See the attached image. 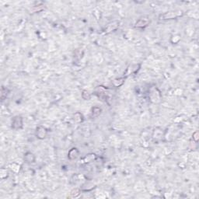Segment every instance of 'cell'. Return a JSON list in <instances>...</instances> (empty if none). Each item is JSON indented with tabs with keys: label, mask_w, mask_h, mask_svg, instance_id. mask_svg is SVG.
Listing matches in <instances>:
<instances>
[{
	"label": "cell",
	"mask_w": 199,
	"mask_h": 199,
	"mask_svg": "<svg viewBox=\"0 0 199 199\" xmlns=\"http://www.w3.org/2000/svg\"><path fill=\"white\" fill-rule=\"evenodd\" d=\"M184 13L181 10H175V11H169L159 16V19L160 20H172V19H177V18L182 17Z\"/></svg>",
	"instance_id": "1"
},
{
	"label": "cell",
	"mask_w": 199,
	"mask_h": 199,
	"mask_svg": "<svg viewBox=\"0 0 199 199\" xmlns=\"http://www.w3.org/2000/svg\"><path fill=\"white\" fill-rule=\"evenodd\" d=\"M23 127V118L21 116H16L12 120V128L15 130L20 129Z\"/></svg>",
	"instance_id": "2"
},
{
	"label": "cell",
	"mask_w": 199,
	"mask_h": 199,
	"mask_svg": "<svg viewBox=\"0 0 199 199\" xmlns=\"http://www.w3.org/2000/svg\"><path fill=\"white\" fill-rule=\"evenodd\" d=\"M47 134H48V131L45 128L42 127V126H39L36 129V136L38 137L39 139H44L46 138Z\"/></svg>",
	"instance_id": "3"
},
{
	"label": "cell",
	"mask_w": 199,
	"mask_h": 199,
	"mask_svg": "<svg viewBox=\"0 0 199 199\" xmlns=\"http://www.w3.org/2000/svg\"><path fill=\"white\" fill-rule=\"evenodd\" d=\"M149 23V20L146 17L140 18L136 23V27L137 28H144L147 26Z\"/></svg>",
	"instance_id": "4"
},
{
	"label": "cell",
	"mask_w": 199,
	"mask_h": 199,
	"mask_svg": "<svg viewBox=\"0 0 199 199\" xmlns=\"http://www.w3.org/2000/svg\"><path fill=\"white\" fill-rule=\"evenodd\" d=\"M140 68V64H132L128 67L127 70L125 72V75H128L130 74H134L136 72H138V70Z\"/></svg>",
	"instance_id": "5"
},
{
	"label": "cell",
	"mask_w": 199,
	"mask_h": 199,
	"mask_svg": "<svg viewBox=\"0 0 199 199\" xmlns=\"http://www.w3.org/2000/svg\"><path fill=\"white\" fill-rule=\"evenodd\" d=\"M79 156V151L76 148H72L68 153V158L69 159H75Z\"/></svg>",
	"instance_id": "6"
},
{
	"label": "cell",
	"mask_w": 199,
	"mask_h": 199,
	"mask_svg": "<svg viewBox=\"0 0 199 199\" xmlns=\"http://www.w3.org/2000/svg\"><path fill=\"white\" fill-rule=\"evenodd\" d=\"M118 26H119L118 22V21H114V22L109 23V24L107 25V26L106 27V29H105V32H106V33H110V32H112L114 31V30H115L118 29Z\"/></svg>",
	"instance_id": "7"
},
{
	"label": "cell",
	"mask_w": 199,
	"mask_h": 199,
	"mask_svg": "<svg viewBox=\"0 0 199 199\" xmlns=\"http://www.w3.org/2000/svg\"><path fill=\"white\" fill-rule=\"evenodd\" d=\"M24 159L26 163H34L35 162V156L34 155L31 153H26L24 156Z\"/></svg>",
	"instance_id": "8"
},
{
	"label": "cell",
	"mask_w": 199,
	"mask_h": 199,
	"mask_svg": "<svg viewBox=\"0 0 199 199\" xmlns=\"http://www.w3.org/2000/svg\"><path fill=\"white\" fill-rule=\"evenodd\" d=\"M101 111H102V109L99 107H93L92 112H91V117L92 118H97L101 114Z\"/></svg>",
	"instance_id": "9"
},
{
	"label": "cell",
	"mask_w": 199,
	"mask_h": 199,
	"mask_svg": "<svg viewBox=\"0 0 199 199\" xmlns=\"http://www.w3.org/2000/svg\"><path fill=\"white\" fill-rule=\"evenodd\" d=\"M124 81H125V78H118V79H115L113 80V85L116 87H119L122 86L124 84Z\"/></svg>",
	"instance_id": "10"
},
{
	"label": "cell",
	"mask_w": 199,
	"mask_h": 199,
	"mask_svg": "<svg viewBox=\"0 0 199 199\" xmlns=\"http://www.w3.org/2000/svg\"><path fill=\"white\" fill-rule=\"evenodd\" d=\"M8 92L9 91L6 88L2 87V89H1V100H2V101H3L6 98V97L8 95Z\"/></svg>",
	"instance_id": "11"
},
{
	"label": "cell",
	"mask_w": 199,
	"mask_h": 199,
	"mask_svg": "<svg viewBox=\"0 0 199 199\" xmlns=\"http://www.w3.org/2000/svg\"><path fill=\"white\" fill-rule=\"evenodd\" d=\"M80 195V190H79V189H75V190H73L69 194V198H77V197H79Z\"/></svg>",
	"instance_id": "12"
},
{
	"label": "cell",
	"mask_w": 199,
	"mask_h": 199,
	"mask_svg": "<svg viewBox=\"0 0 199 199\" xmlns=\"http://www.w3.org/2000/svg\"><path fill=\"white\" fill-rule=\"evenodd\" d=\"M82 97L85 100H89L91 98V95L89 92H87V90H83V93H82Z\"/></svg>",
	"instance_id": "13"
},
{
	"label": "cell",
	"mask_w": 199,
	"mask_h": 199,
	"mask_svg": "<svg viewBox=\"0 0 199 199\" xmlns=\"http://www.w3.org/2000/svg\"><path fill=\"white\" fill-rule=\"evenodd\" d=\"M198 132H194L193 134V139H194V141H198Z\"/></svg>",
	"instance_id": "14"
}]
</instances>
